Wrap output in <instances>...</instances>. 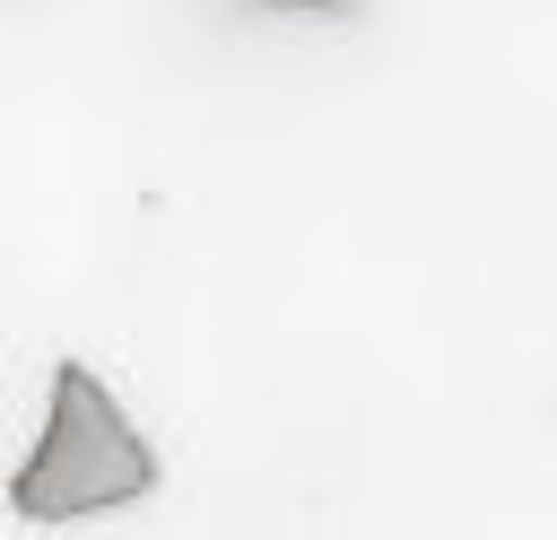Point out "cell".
<instances>
[{
  "instance_id": "obj_1",
  "label": "cell",
  "mask_w": 557,
  "mask_h": 540,
  "mask_svg": "<svg viewBox=\"0 0 557 540\" xmlns=\"http://www.w3.org/2000/svg\"><path fill=\"white\" fill-rule=\"evenodd\" d=\"M139 496H157V444L139 435V418L113 401V383L87 357H61L44 383L35 453L9 470V514L78 523V514H122Z\"/></svg>"
}]
</instances>
